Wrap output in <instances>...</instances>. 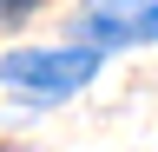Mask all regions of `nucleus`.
Returning <instances> with one entry per match:
<instances>
[{"instance_id":"7ed1b4c3","label":"nucleus","mask_w":158,"mask_h":152,"mask_svg":"<svg viewBox=\"0 0 158 152\" xmlns=\"http://www.w3.org/2000/svg\"><path fill=\"white\" fill-rule=\"evenodd\" d=\"M33 7H40V0H0V13H7V20H27Z\"/></svg>"},{"instance_id":"20e7f679","label":"nucleus","mask_w":158,"mask_h":152,"mask_svg":"<svg viewBox=\"0 0 158 152\" xmlns=\"http://www.w3.org/2000/svg\"><path fill=\"white\" fill-rule=\"evenodd\" d=\"M138 33H145V40H158V7H145V27H138Z\"/></svg>"},{"instance_id":"f257e3e1","label":"nucleus","mask_w":158,"mask_h":152,"mask_svg":"<svg viewBox=\"0 0 158 152\" xmlns=\"http://www.w3.org/2000/svg\"><path fill=\"white\" fill-rule=\"evenodd\" d=\"M99 73V46H53V53H7L0 80L20 86L27 99H66Z\"/></svg>"},{"instance_id":"f03ea898","label":"nucleus","mask_w":158,"mask_h":152,"mask_svg":"<svg viewBox=\"0 0 158 152\" xmlns=\"http://www.w3.org/2000/svg\"><path fill=\"white\" fill-rule=\"evenodd\" d=\"M138 27H145V13H138V7H125V0H112V7H92L86 20H79V33H86V40H106V46L138 40Z\"/></svg>"}]
</instances>
